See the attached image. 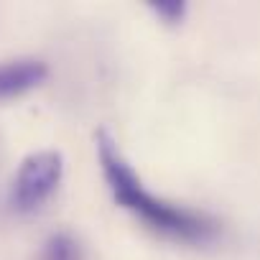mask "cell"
Listing matches in <instances>:
<instances>
[{"label": "cell", "instance_id": "cell-3", "mask_svg": "<svg viewBox=\"0 0 260 260\" xmlns=\"http://www.w3.org/2000/svg\"><path fill=\"white\" fill-rule=\"evenodd\" d=\"M46 77V64L39 59H13L0 64V100L21 94Z\"/></svg>", "mask_w": 260, "mask_h": 260}, {"label": "cell", "instance_id": "cell-1", "mask_svg": "<svg viewBox=\"0 0 260 260\" xmlns=\"http://www.w3.org/2000/svg\"><path fill=\"white\" fill-rule=\"evenodd\" d=\"M97 153H100L102 174H105L115 199L125 209L136 212L146 224H151L158 232L184 237V240H202L212 232V222H207L202 214L153 197L143 186L141 176L125 161V156L120 153V148L115 146V141L107 133L97 136Z\"/></svg>", "mask_w": 260, "mask_h": 260}, {"label": "cell", "instance_id": "cell-2", "mask_svg": "<svg viewBox=\"0 0 260 260\" xmlns=\"http://www.w3.org/2000/svg\"><path fill=\"white\" fill-rule=\"evenodd\" d=\"M64 174V158L59 151H36L16 171L11 199L18 209H36L51 197Z\"/></svg>", "mask_w": 260, "mask_h": 260}, {"label": "cell", "instance_id": "cell-4", "mask_svg": "<svg viewBox=\"0 0 260 260\" xmlns=\"http://www.w3.org/2000/svg\"><path fill=\"white\" fill-rule=\"evenodd\" d=\"M153 8H156V13H161L166 21H179L181 13H184V3H158V6H153Z\"/></svg>", "mask_w": 260, "mask_h": 260}]
</instances>
